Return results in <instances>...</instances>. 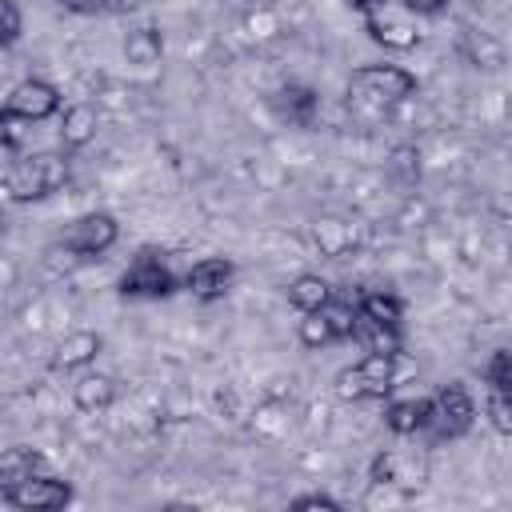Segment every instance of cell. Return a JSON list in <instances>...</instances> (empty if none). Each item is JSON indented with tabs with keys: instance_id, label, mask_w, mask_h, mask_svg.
Wrapping results in <instances>:
<instances>
[{
	"instance_id": "30",
	"label": "cell",
	"mask_w": 512,
	"mask_h": 512,
	"mask_svg": "<svg viewBox=\"0 0 512 512\" xmlns=\"http://www.w3.org/2000/svg\"><path fill=\"white\" fill-rule=\"evenodd\" d=\"M140 8V0H108V12H132Z\"/></svg>"
},
{
	"instance_id": "29",
	"label": "cell",
	"mask_w": 512,
	"mask_h": 512,
	"mask_svg": "<svg viewBox=\"0 0 512 512\" xmlns=\"http://www.w3.org/2000/svg\"><path fill=\"white\" fill-rule=\"evenodd\" d=\"M16 160H20V148H16V140H4V136H0V184H8V176H12Z\"/></svg>"
},
{
	"instance_id": "6",
	"label": "cell",
	"mask_w": 512,
	"mask_h": 512,
	"mask_svg": "<svg viewBox=\"0 0 512 512\" xmlns=\"http://www.w3.org/2000/svg\"><path fill=\"white\" fill-rule=\"evenodd\" d=\"M60 112V88L52 84V80H40V76H32V80H20L12 92H8V100H4V108H0V132L8 128V124H40V120H48V116H56Z\"/></svg>"
},
{
	"instance_id": "11",
	"label": "cell",
	"mask_w": 512,
	"mask_h": 512,
	"mask_svg": "<svg viewBox=\"0 0 512 512\" xmlns=\"http://www.w3.org/2000/svg\"><path fill=\"white\" fill-rule=\"evenodd\" d=\"M4 500L12 508H24V512H52V508H64L72 500V488H68V480H60L52 472H36L20 488H12Z\"/></svg>"
},
{
	"instance_id": "32",
	"label": "cell",
	"mask_w": 512,
	"mask_h": 512,
	"mask_svg": "<svg viewBox=\"0 0 512 512\" xmlns=\"http://www.w3.org/2000/svg\"><path fill=\"white\" fill-rule=\"evenodd\" d=\"M4 224H8V220H4V212H0V236H4Z\"/></svg>"
},
{
	"instance_id": "17",
	"label": "cell",
	"mask_w": 512,
	"mask_h": 512,
	"mask_svg": "<svg viewBox=\"0 0 512 512\" xmlns=\"http://www.w3.org/2000/svg\"><path fill=\"white\" fill-rule=\"evenodd\" d=\"M72 400H76L80 412H104V408L116 400V380H112L108 372L84 368V372L76 376V384H72Z\"/></svg>"
},
{
	"instance_id": "27",
	"label": "cell",
	"mask_w": 512,
	"mask_h": 512,
	"mask_svg": "<svg viewBox=\"0 0 512 512\" xmlns=\"http://www.w3.org/2000/svg\"><path fill=\"white\" fill-rule=\"evenodd\" d=\"M396 8H404L408 16H440L448 12V0H392Z\"/></svg>"
},
{
	"instance_id": "28",
	"label": "cell",
	"mask_w": 512,
	"mask_h": 512,
	"mask_svg": "<svg viewBox=\"0 0 512 512\" xmlns=\"http://www.w3.org/2000/svg\"><path fill=\"white\" fill-rule=\"evenodd\" d=\"M64 12H72V16H100V12H108V0H56Z\"/></svg>"
},
{
	"instance_id": "9",
	"label": "cell",
	"mask_w": 512,
	"mask_h": 512,
	"mask_svg": "<svg viewBox=\"0 0 512 512\" xmlns=\"http://www.w3.org/2000/svg\"><path fill=\"white\" fill-rule=\"evenodd\" d=\"M364 32H368V40H376V44H384V48H392V52H408V48L420 44L416 16H408V12L396 8L392 0L380 4V8H372V12H364Z\"/></svg>"
},
{
	"instance_id": "3",
	"label": "cell",
	"mask_w": 512,
	"mask_h": 512,
	"mask_svg": "<svg viewBox=\"0 0 512 512\" xmlns=\"http://www.w3.org/2000/svg\"><path fill=\"white\" fill-rule=\"evenodd\" d=\"M64 180H68V148L64 152H28L16 160L4 188L16 204H32V200L52 196Z\"/></svg>"
},
{
	"instance_id": "10",
	"label": "cell",
	"mask_w": 512,
	"mask_h": 512,
	"mask_svg": "<svg viewBox=\"0 0 512 512\" xmlns=\"http://www.w3.org/2000/svg\"><path fill=\"white\" fill-rule=\"evenodd\" d=\"M368 480L376 488H404V492H416L424 480H428V460L416 456V452H376L372 464H368Z\"/></svg>"
},
{
	"instance_id": "4",
	"label": "cell",
	"mask_w": 512,
	"mask_h": 512,
	"mask_svg": "<svg viewBox=\"0 0 512 512\" xmlns=\"http://www.w3.org/2000/svg\"><path fill=\"white\" fill-rule=\"evenodd\" d=\"M180 288V276L168 268V260L160 256V252H152V248H144V252H136V260L124 268V276H120V296H128V300H164V296H172Z\"/></svg>"
},
{
	"instance_id": "8",
	"label": "cell",
	"mask_w": 512,
	"mask_h": 512,
	"mask_svg": "<svg viewBox=\"0 0 512 512\" xmlns=\"http://www.w3.org/2000/svg\"><path fill=\"white\" fill-rule=\"evenodd\" d=\"M472 424H476V400H472V392L460 380L440 384L436 396H432V424H428V432L436 440H460Z\"/></svg>"
},
{
	"instance_id": "13",
	"label": "cell",
	"mask_w": 512,
	"mask_h": 512,
	"mask_svg": "<svg viewBox=\"0 0 512 512\" xmlns=\"http://www.w3.org/2000/svg\"><path fill=\"white\" fill-rule=\"evenodd\" d=\"M272 108H276L280 120H288L296 128H308L316 120V112H320V96L308 84H284V88H276Z\"/></svg>"
},
{
	"instance_id": "7",
	"label": "cell",
	"mask_w": 512,
	"mask_h": 512,
	"mask_svg": "<svg viewBox=\"0 0 512 512\" xmlns=\"http://www.w3.org/2000/svg\"><path fill=\"white\" fill-rule=\"evenodd\" d=\"M116 240H120V224H116L112 212H84V216H76V220L60 232L56 244H60L68 256H76V260H96V256H104Z\"/></svg>"
},
{
	"instance_id": "26",
	"label": "cell",
	"mask_w": 512,
	"mask_h": 512,
	"mask_svg": "<svg viewBox=\"0 0 512 512\" xmlns=\"http://www.w3.org/2000/svg\"><path fill=\"white\" fill-rule=\"evenodd\" d=\"M288 508H292V512H308V508H328V512H336V508H340V500H336V496H328V492H304V496H296Z\"/></svg>"
},
{
	"instance_id": "12",
	"label": "cell",
	"mask_w": 512,
	"mask_h": 512,
	"mask_svg": "<svg viewBox=\"0 0 512 512\" xmlns=\"http://www.w3.org/2000/svg\"><path fill=\"white\" fill-rule=\"evenodd\" d=\"M232 280H236V264L224 260V256H204V260H196V264L180 276V284H184L196 300H204V304L220 300V296L232 288Z\"/></svg>"
},
{
	"instance_id": "20",
	"label": "cell",
	"mask_w": 512,
	"mask_h": 512,
	"mask_svg": "<svg viewBox=\"0 0 512 512\" xmlns=\"http://www.w3.org/2000/svg\"><path fill=\"white\" fill-rule=\"evenodd\" d=\"M332 300V284L324 280V276H316V272H304V276H296L292 284H288V304L304 316V312H316L320 304H328Z\"/></svg>"
},
{
	"instance_id": "1",
	"label": "cell",
	"mask_w": 512,
	"mask_h": 512,
	"mask_svg": "<svg viewBox=\"0 0 512 512\" xmlns=\"http://www.w3.org/2000/svg\"><path fill=\"white\" fill-rule=\"evenodd\" d=\"M416 88H420V80L400 64H364L348 76V104L368 116H380V112H392L404 100H412Z\"/></svg>"
},
{
	"instance_id": "14",
	"label": "cell",
	"mask_w": 512,
	"mask_h": 512,
	"mask_svg": "<svg viewBox=\"0 0 512 512\" xmlns=\"http://www.w3.org/2000/svg\"><path fill=\"white\" fill-rule=\"evenodd\" d=\"M384 424H388L396 436L428 432V424H432V396H404V400H392V404L384 408Z\"/></svg>"
},
{
	"instance_id": "2",
	"label": "cell",
	"mask_w": 512,
	"mask_h": 512,
	"mask_svg": "<svg viewBox=\"0 0 512 512\" xmlns=\"http://www.w3.org/2000/svg\"><path fill=\"white\" fill-rule=\"evenodd\" d=\"M400 384V352H364L336 376L340 400H384Z\"/></svg>"
},
{
	"instance_id": "25",
	"label": "cell",
	"mask_w": 512,
	"mask_h": 512,
	"mask_svg": "<svg viewBox=\"0 0 512 512\" xmlns=\"http://www.w3.org/2000/svg\"><path fill=\"white\" fill-rule=\"evenodd\" d=\"M20 32H24V12H20V4H16V0H0V48L16 44Z\"/></svg>"
},
{
	"instance_id": "21",
	"label": "cell",
	"mask_w": 512,
	"mask_h": 512,
	"mask_svg": "<svg viewBox=\"0 0 512 512\" xmlns=\"http://www.w3.org/2000/svg\"><path fill=\"white\" fill-rule=\"evenodd\" d=\"M356 312L376 320V324H392V328L404 324V304H400L396 292H360L356 296Z\"/></svg>"
},
{
	"instance_id": "23",
	"label": "cell",
	"mask_w": 512,
	"mask_h": 512,
	"mask_svg": "<svg viewBox=\"0 0 512 512\" xmlns=\"http://www.w3.org/2000/svg\"><path fill=\"white\" fill-rule=\"evenodd\" d=\"M484 380H488V388L512 396V356H508L504 348H496V352L488 356V364H484Z\"/></svg>"
},
{
	"instance_id": "16",
	"label": "cell",
	"mask_w": 512,
	"mask_h": 512,
	"mask_svg": "<svg viewBox=\"0 0 512 512\" xmlns=\"http://www.w3.org/2000/svg\"><path fill=\"white\" fill-rule=\"evenodd\" d=\"M100 348H104V340H100L96 332L80 328V332H68V336L56 344L52 364H56L60 372H80V368H88V364L100 356Z\"/></svg>"
},
{
	"instance_id": "19",
	"label": "cell",
	"mask_w": 512,
	"mask_h": 512,
	"mask_svg": "<svg viewBox=\"0 0 512 512\" xmlns=\"http://www.w3.org/2000/svg\"><path fill=\"white\" fill-rule=\"evenodd\" d=\"M352 340H356L364 352H400V348H404L400 328H392V324H376V320H368V316H360V312H356Z\"/></svg>"
},
{
	"instance_id": "18",
	"label": "cell",
	"mask_w": 512,
	"mask_h": 512,
	"mask_svg": "<svg viewBox=\"0 0 512 512\" xmlns=\"http://www.w3.org/2000/svg\"><path fill=\"white\" fill-rule=\"evenodd\" d=\"M92 136H96V108L92 104L64 108V116H60V144L72 152V148L92 144Z\"/></svg>"
},
{
	"instance_id": "22",
	"label": "cell",
	"mask_w": 512,
	"mask_h": 512,
	"mask_svg": "<svg viewBox=\"0 0 512 512\" xmlns=\"http://www.w3.org/2000/svg\"><path fill=\"white\" fill-rule=\"evenodd\" d=\"M124 56H128V64H140V68L160 64V56H164V40H160V32H156V28H136V32H128V40H124Z\"/></svg>"
},
{
	"instance_id": "31",
	"label": "cell",
	"mask_w": 512,
	"mask_h": 512,
	"mask_svg": "<svg viewBox=\"0 0 512 512\" xmlns=\"http://www.w3.org/2000/svg\"><path fill=\"white\" fill-rule=\"evenodd\" d=\"M348 4H352V8L364 16V12H372V8H380V4H388V0H348Z\"/></svg>"
},
{
	"instance_id": "5",
	"label": "cell",
	"mask_w": 512,
	"mask_h": 512,
	"mask_svg": "<svg viewBox=\"0 0 512 512\" xmlns=\"http://www.w3.org/2000/svg\"><path fill=\"white\" fill-rule=\"evenodd\" d=\"M352 328H356V300L332 292L328 304H320L316 312H304V320H300V344L304 348L340 344V340H352Z\"/></svg>"
},
{
	"instance_id": "15",
	"label": "cell",
	"mask_w": 512,
	"mask_h": 512,
	"mask_svg": "<svg viewBox=\"0 0 512 512\" xmlns=\"http://www.w3.org/2000/svg\"><path fill=\"white\" fill-rule=\"evenodd\" d=\"M36 472H44V456H40L36 448H28V444L4 448V452H0V500H4L12 488H20L28 476H36Z\"/></svg>"
},
{
	"instance_id": "24",
	"label": "cell",
	"mask_w": 512,
	"mask_h": 512,
	"mask_svg": "<svg viewBox=\"0 0 512 512\" xmlns=\"http://www.w3.org/2000/svg\"><path fill=\"white\" fill-rule=\"evenodd\" d=\"M484 412H488V420H492V428H496L500 436H512V400H508V392H496V388H488Z\"/></svg>"
}]
</instances>
